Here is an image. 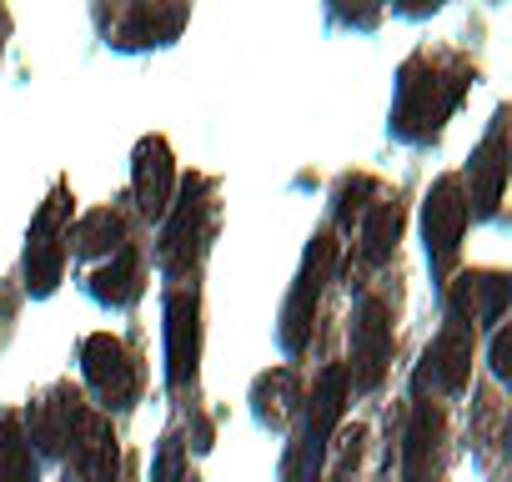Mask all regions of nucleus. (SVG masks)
Segmentation results:
<instances>
[{"label":"nucleus","instance_id":"1","mask_svg":"<svg viewBox=\"0 0 512 482\" xmlns=\"http://www.w3.org/2000/svg\"><path fill=\"white\" fill-rule=\"evenodd\" d=\"M472 71L467 66H437L427 56H412L402 66V81H397V111H392V131L402 141H432L447 116L457 111L462 91H467Z\"/></svg>","mask_w":512,"mask_h":482},{"label":"nucleus","instance_id":"2","mask_svg":"<svg viewBox=\"0 0 512 482\" xmlns=\"http://www.w3.org/2000/svg\"><path fill=\"white\" fill-rule=\"evenodd\" d=\"M166 216H171V221H166V231H161V267H166V277L186 282V277L201 267L206 247H211V226H216L211 186L191 176V181L181 186V201H171Z\"/></svg>","mask_w":512,"mask_h":482},{"label":"nucleus","instance_id":"3","mask_svg":"<svg viewBox=\"0 0 512 482\" xmlns=\"http://www.w3.org/2000/svg\"><path fill=\"white\" fill-rule=\"evenodd\" d=\"M342 412H347V372H342V362H332L307 402V427H302L297 447L287 452V482H322V462H327Z\"/></svg>","mask_w":512,"mask_h":482},{"label":"nucleus","instance_id":"4","mask_svg":"<svg viewBox=\"0 0 512 482\" xmlns=\"http://www.w3.org/2000/svg\"><path fill=\"white\" fill-rule=\"evenodd\" d=\"M332 267H337V236L322 231V236H312V247L302 257V272L292 282V297L282 307V347L292 357L307 352V342H312V327H317V312H322V292L332 282Z\"/></svg>","mask_w":512,"mask_h":482},{"label":"nucleus","instance_id":"5","mask_svg":"<svg viewBox=\"0 0 512 482\" xmlns=\"http://www.w3.org/2000/svg\"><path fill=\"white\" fill-rule=\"evenodd\" d=\"M71 191L56 186L36 221H31V241H26V292L31 297H51L61 287V272H66V247H71Z\"/></svg>","mask_w":512,"mask_h":482},{"label":"nucleus","instance_id":"6","mask_svg":"<svg viewBox=\"0 0 512 482\" xmlns=\"http://www.w3.org/2000/svg\"><path fill=\"white\" fill-rule=\"evenodd\" d=\"M462 231H467V191L462 176H442L432 181L427 201H422V236H427V262L437 277L452 272L457 252H462Z\"/></svg>","mask_w":512,"mask_h":482},{"label":"nucleus","instance_id":"7","mask_svg":"<svg viewBox=\"0 0 512 482\" xmlns=\"http://www.w3.org/2000/svg\"><path fill=\"white\" fill-rule=\"evenodd\" d=\"M81 372L91 382V392L111 407V412H126L136 397H141V372L131 362V347L111 332H91L81 342Z\"/></svg>","mask_w":512,"mask_h":482},{"label":"nucleus","instance_id":"8","mask_svg":"<svg viewBox=\"0 0 512 482\" xmlns=\"http://www.w3.org/2000/svg\"><path fill=\"white\" fill-rule=\"evenodd\" d=\"M387 362H392V307L382 297H362V307L352 317V362L342 367L347 387H357V392L382 387Z\"/></svg>","mask_w":512,"mask_h":482},{"label":"nucleus","instance_id":"9","mask_svg":"<svg viewBox=\"0 0 512 482\" xmlns=\"http://www.w3.org/2000/svg\"><path fill=\"white\" fill-rule=\"evenodd\" d=\"M201 367V297L196 287H176L166 297V382L181 392L196 382Z\"/></svg>","mask_w":512,"mask_h":482},{"label":"nucleus","instance_id":"10","mask_svg":"<svg viewBox=\"0 0 512 482\" xmlns=\"http://www.w3.org/2000/svg\"><path fill=\"white\" fill-rule=\"evenodd\" d=\"M472 352H477V337L472 327L452 322L432 337V347L422 352V367H417V387H432V392H462L467 377H472Z\"/></svg>","mask_w":512,"mask_h":482},{"label":"nucleus","instance_id":"11","mask_svg":"<svg viewBox=\"0 0 512 482\" xmlns=\"http://www.w3.org/2000/svg\"><path fill=\"white\" fill-rule=\"evenodd\" d=\"M66 457H71V477H76V482H116V472H121V447H116L111 417L86 407V417H81L76 432H71Z\"/></svg>","mask_w":512,"mask_h":482},{"label":"nucleus","instance_id":"12","mask_svg":"<svg viewBox=\"0 0 512 482\" xmlns=\"http://www.w3.org/2000/svg\"><path fill=\"white\" fill-rule=\"evenodd\" d=\"M442 437H447V417L437 402H412L407 432H402V482H437L442 472Z\"/></svg>","mask_w":512,"mask_h":482},{"label":"nucleus","instance_id":"13","mask_svg":"<svg viewBox=\"0 0 512 482\" xmlns=\"http://www.w3.org/2000/svg\"><path fill=\"white\" fill-rule=\"evenodd\" d=\"M131 191H136V206L141 216L161 221L176 201V161H171V146L161 136H146L131 156Z\"/></svg>","mask_w":512,"mask_h":482},{"label":"nucleus","instance_id":"14","mask_svg":"<svg viewBox=\"0 0 512 482\" xmlns=\"http://www.w3.org/2000/svg\"><path fill=\"white\" fill-rule=\"evenodd\" d=\"M507 116L497 111L487 141L472 151V166H467V181H472V196H467V216H497L502 206V191H507Z\"/></svg>","mask_w":512,"mask_h":482},{"label":"nucleus","instance_id":"15","mask_svg":"<svg viewBox=\"0 0 512 482\" xmlns=\"http://www.w3.org/2000/svg\"><path fill=\"white\" fill-rule=\"evenodd\" d=\"M86 417V397L71 387V382H61V387H51L36 407H31V442L41 447V452H51V457H66V447H71V432H76V422Z\"/></svg>","mask_w":512,"mask_h":482},{"label":"nucleus","instance_id":"16","mask_svg":"<svg viewBox=\"0 0 512 482\" xmlns=\"http://www.w3.org/2000/svg\"><path fill=\"white\" fill-rule=\"evenodd\" d=\"M507 297H512V287H507V277H502V272H462V277L447 287L452 322H462V327L502 322Z\"/></svg>","mask_w":512,"mask_h":482},{"label":"nucleus","instance_id":"17","mask_svg":"<svg viewBox=\"0 0 512 482\" xmlns=\"http://www.w3.org/2000/svg\"><path fill=\"white\" fill-rule=\"evenodd\" d=\"M66 241H76L81 257H116L126 247V216L116 206H96L76 221V231Z\"/></svg>","mask_w":512,"mask_h":482},{"label":"nucleus","instance_id":"18","mask_svg":"<svg viewBox=\"0 0 512 482\" xmlns=\"http://www.w3.org/2000/svg\"><path fill=\"white\" fill-rule=\"evenodd\" d=\"M91 297L106 302V307H126L141 297V252L136 247H121L101 272H91Z\"/></svg>","mask_w":512,"mask_h":482},{"label":"nucleus","instance_id":"19","mask_svg":"<svg viewBox=\"0 0 512 482\" xmlns=\"http://www.w3.org/2000/svg\"><path fill=\"white\" fill-rule=\"evenodd\" d=\"M402 226H407L402 201H377V206L362 216V262H367V267H382V262L397 252Z\"/></svg>","mask_w":512,"mask_h":482},{"label":"nucleus","instance_id":"20","mask_svg":"<svg viewBox=\"0 0 512 482\" xmlns=\"http://www.w3.org/2000/svg\"><path fill=\"white\" fill-rule=\"evenodd\" d=\"M297 402H302V387H297V372H292V367L262 372V377H256V387H251V407H256V417L272 422V427H282V422L297 412Z\"/></svg>","mask_w":512,"mask_h":482},{"label":"nucleus","instance_id":"21","mask_svg":"<svg viewBox=\"0 0 512 482\" xmlns=\"http://www.w3.org/2000/svg\"><path fill=\"white\" fill-rule=\"evenodd\" d=\"M0 482H41L26 422L16 412H0Z\"/></svg>","mask_w":512,"mask_h":482},{"label":"nucleus","instance_id":"22","mask_svg":"<svg viewBox=\"0 0 512 482\" xmlns=\"http://www.w3.org/2000/svg\"><path fill=\"white\" fill-rule=\"evenodd\" d=\"M181 21H186V11H146V6H136L131 11V21L121 26V46H161V41H171L176 31H181Z\"/></svg>","mask_w":512,"mask_h":482},{"label":"nucleus","instance_id":"23","mask_svg":"<svg viewBox=\"0 0 512 482\" xmlns=\"http://www.w3.org/2000/svg\"><path fill=\"white\" fill-rule=\"evenodd\" d=\"M377 191V181L372 176H347L342 181V191H337V216L342 221H352V216H367V196Z\"/></svg>","mask_w":512,"mask_h":482},{"label":"nucleus","instance_id":"24","mask_svg":"<svg viewBox=\"0 0 512 482\" xmlns=\"http://www.w3.org/2000/svg\"><path fill=\"white\" fill-rule=\"evenodd\" d=\"M151 482H191L186 477V447H181V437H166L161 442L156 467H151Z\"/></svg>","mask_w":512,"mask_h":482},{"label":"nucleus","instance_id":"25","mask_svg":"<svg viewBox=\"0 0 512 482\" xmlns=\"http://www.w3.org/2000/svg\"><path fill=\"white\" fill-rule=\"evenodd\" d=\"M487 362H492V377H497V382H507V377H512V327H497V332H492Z\"/></svg>","mask_w":512,"mask_h":482},{"label":"nucleus","instance_id":"26","mask_svg":"<svg viewBox=\"0 0 512 482\" xmlns=\"http://www.w3.org/2000/svg\"><path fill=\"white\" fill-rule=\"evenodd\" d=\"M0 31H6V16H0Z\"/></svg>","mask_w":512,"mask_h":482}]
</instances>
